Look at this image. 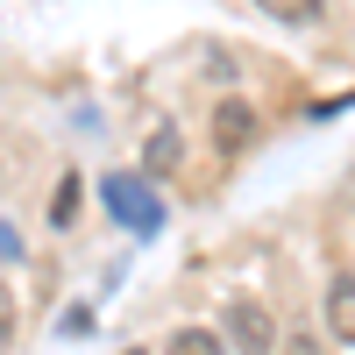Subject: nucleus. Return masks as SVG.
Listing matches in <instances>:
<instances>
[{
  "label": "nucleus",
  "mask_w": 355,
  "mask_h": 355,
  "mask_svg": "<svg viewBox=\"0 0 355 355\" xmlns=\"http://www.w3.org/2000/svg\"><path fill=\"white\" fill-rule=\"evenodd\" d=\"M327 334H334L341 348H355V277H348V270L327 277Z\"/></svg>",
  "instance_id": "obj_4"
},
{
  "label": "nucleus",
  "mask_w": 355,
  "mask_h": 355,
  "mask_svg": "<svg viewBox=\"0 0 355 355\" xmlns=\"http://www.w3.org/2000/svg\"><path fill=\"white\" fill-rule=\"evenodd\" d=\"M71 214H78V178H64V185H57V206H50V220H57V227H71Z\"/></svg>",
  "instance_id": "obj_8"
},
{
  "label": "nucleus",
  "mask_w": 355,
  "mask_h": 355,
  "mask_svg": "<svg viewBox=\"0 0 355 355\" xmlns=\"http://www.w3.org/2000/svg\"><path fill=\"white\" fill-rule=\"evenodd\" d=\"M270 21H291V28H306V21H320V0H256Z\"/></svg>",
  "instance_id": "obj_6"
},
{
  "label": "nucleus",
  "mask_w": 355,
  "mask_h": 355,
  "mask_svg": "<svg viewBox=\"0 0 355 355\" xmlns=\"http://www.w3.org/2000/svg\"><path fill=\"white\" fill-rule=\"evenodd\" d=\"M164 355H227V341H220V334H206V327H178Z\"/></svg>",
  "instance_id": "obj_5"
},
{
  "label": "nucleus",
  "mask_w": 355,
  "mask_h": 355,
  "mask_svg": "<svg viewBox=\"0 0 355 355\" xmlns=\"http://www.w3.org/2000/svg\"><path fill=\"white\" fill-rule=\"evenodd\" d=\"M15 327V299H8V291H0V334H8Z\"/></svg>",
  "instance_id": "obj_10"
},
{
  "label": "nucleus",
  "mask_w": 355,
  "mask_h": 355,
  "mask_svg": "<svg viewBox=\"0 0 355 355\" xmlns=\"http://www.w3.org/2000/svg\"><path fill=\"white\" fill-rule=\"evenodd\" d=\"M249 135H256V107H249V100H220V107H214V150H220V157H242Z\"/></svg>",
  "instance_id": "obj_3"
},
{
  "label": "nucleus",
  "mask_w": 355,
  "mask_h": 355,
  "mask_svg": "<svg viewBox=\"0 0 355 355\" xmlns=\"http://www.w3.org/2000/svg\"><path fill=\"white\" fill-rule=\"evenodd\" d=\"M178 157H185V150H178V128H171V121H164V128H157V135H150V171H157V178H164V171H178Z\"/></svg>",
  "instance_id": "obj_7"
},
{
  "label": "nucleus",
  "mask_w": 355,
  "mask_h": 355,
  "mask_svg": "<svg viewBox=\"0 0 355 355\" xmlns=\"http://www.w3.org/2000/svg\"><path fill=\"white\" fill-rule=\"evenodd\" d=\"M100 199L114 206V220H121V227H135V234H157V227H164V206H157V192L142 185L135 171H114L107 185H100Z\"/></svg>",
  "instance_id": "obj_1"
},
{
  "label": "nucleus",
  "mask_w": 355,
  "mask_h": 355,
  "mask_svg": "<svg viewBox=\"0 0 355 355\" xmlns=\"http://www.w3.org/2000/svg\"><path fill=\"white\" fill-rule=\"evenodd\" d=\"M121 355H150V348H121Z\"/></svg>",
  "instance_id": "obj_11"
},
{
  "label": "nucleus",
  "mask_w": 355,
  "mask_h": 355,
  "mask_svg": "<svg viewBox=\"0 0 355 355\" xmlns=\"http://www.w3.org/2000/svg\"><path fill=\"white\" fill-rule=\"evenodd\" d=\"M284 355H320V348H313V334H291V341H284Z\"/></svg>",
  "instance_id": "obj_9"
},
{
  "label": "nucleus",
  "mask_w": 355,
  "mask_h": 355,
  "mask_svg": "<svg viewBox=\"0 0 355 355\" xmlns=\"http://www.w3.org/2000/svg\"><path fill=\"white\" fill-rule=\"evenodd\" d=\"M227 341L242 348V355H270V348H277V320L263 313L256 299H234V306H227Z\"/></svg>",
  "instance_id": "obj_2"
}]
</instances>
